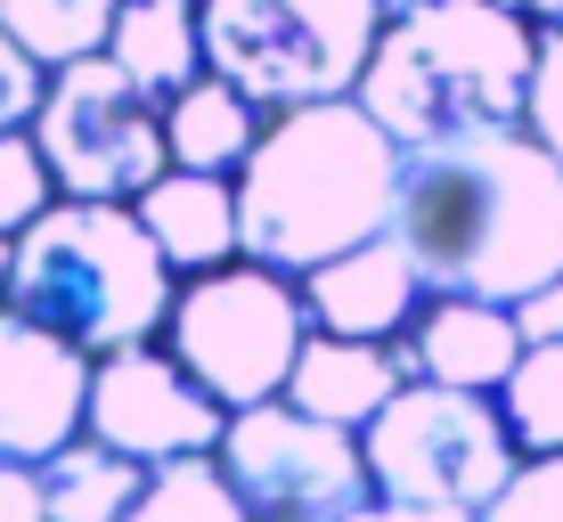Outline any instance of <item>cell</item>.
I'll use <instances>...</instances> for the list:
<instances>
[{"mask_svg":"<svg viewBox=\"0 0 563 522\" xmlns=\"http://www.w3.org/2000/svg\"><path fill=\"white\" fill-rule=\"evenodd\" d=\"M42 90H49V66L0 25V131H33L42 114Z\"/></svg>","mask_w":563,"mask_h":522,"instance_id":"obj_24","label":"cell"},{"mask_svg":"<svg viewBox=\"0 0 563 522\" xmlns=\"http://www.w3.org/2000/svg\"><path fill=\"white\" fill-rule=\"evenodd\" d=\"M400 156L409 147L360 99H319V107L269 114L254 156L238 164L245 262L310 278L319 262L384 237L393 204H400Z\"/></svg>","mask_w":563,"mask_h":522,"instance_id":"obj_2","label":"cell"},{"mask_svg":"<svg viewBox=\"0 0 563 522\" xmlns=\"http://www.w3.org/2000/svg\"><path fill=\"white\" fill-rule=\"evenodd\" d=\"M229 409L188 376L164 343H131V352L90 359V400H82V433L107 449L140 457V466H172V457H212L221 449Z\"/></svg>","mask_w":563,"mask_h":522,"instance_id":"obj_10","label":"cell"},{"mask_svg":"<svg viewBox=\"0 0 563 522\" xmlns=\"http://www.w3.org/2000/svg\"><path fill=\"white\" fill-rule=\"evenodd\" d=\"M9 269H16V237H0V302H9Z\"/></svg>","mask_w":563,"mask_h":522,"instance_id":"obj_30","label":"cell"},{"mask_svg":"<svg viewBox=\"0 0 563 522\" xmlns=\"http://www.w3.org/2000/svg\"><path fill=\"white\" fill-rule=\"evenodd\" d=\"M384 9H417V0H384Z\"/></svg>","mask_w":563,"mask_h":522,"instance_id":"obj_31","label":"cell"},{"mask_svg":"<svg viewBox=\"0 0 563 522\" xmlns=\"http://www.w3.org/2000/svg\"><path fill=\"white\" fill-rule=\"evenodd\" d=\"M384 237L409 254L424 295L522 302L563 278V164L531 123L409 147Z\"/></svg>","mask_w":563,"mask_h":522,"instance_id":"obj_1","label":"cell"},{"mask_svg":"<svg viewBox=\"0 0 563 522\" xmlns=\"http://www.w3.org/2000/svg\"><path fill=\"white\" fill-rule=\"evenodd\" d=\"M114 9H123V0H0V25L57 74V66H74V57L107 49Z\"/></svg>","mask_w":563,"mask_h":522,"instance_id":"obj_19","label":"cell"},{"mask_svg":"<svg viewBox=\"0 0 563 522\" xmlns=\"http://www.w3.org/2000/svg\"><path fill=\"white\" fill-rule=\"evenodd\" d=\"M107 57L147 90L155 107H172L205 66V9L197 0H123L114 9V33H107Z\"/></svg>","mask_w":563,"mask_h":522,"instance_id":"obj_16","label":"cell"},{"mask_svg":"<svg viewBox=\"0 0 563 522\" xmlns=\"http://www.w3.org/2000/svg\"><path fill=\"white\" fill-rule=\"evenodd\" d=\"M33 140H42V156L57 171V197L131 204V197H147V188L172 171L164 107H155L107 49L49 74L42 114H33Z\"/></svg>","mask_w":563,"mask_h":522,"instance_id":"obj_8","label":"cell"},{"mask_svg":"<svg viewBox=\"0 0 563 522\" xmlns=\"http://www.w3.org/2000/svg\"><path fill=\"white\" fill-rule=\"evenodd\" d=\"M0 522H49L42 514V466L0 457Z\"/></svg>","mask_w":563,"mask_h":522,"instance_id":"obj_27","label":"cell"},{"mask_svg":"<svg viewBox=\"0 0 563 522\" xmlns=\"http://www.w3.org/2000/svg\"><path fill=\"white\" fill-rule=\"evenodd\" d=\"M57 204V171L33 131H0V237H25Z\"/></svg>","mask_w":563,"mask_h":522,"instance_id":"obj_22","label":"cell"},{"mask_svg":"<svg viewBox=\"0 0 563 522\" xmlns=\"http://www.w3.org/2000/svg\"><path fill=\"white\" fill-rule=\"evenodd\" d=\"M482 522H563V457H522L515 481L482 507Z\"/></svg>","mask_w":563,"mask_h":522,"instance_id":"obj_23","label":"cell"},{"mask_svg":"<svg viewBox=\"0 0 563 522\" xmlns=\"http://www.w3.org/2000/svg\"><path fill=\"white\" fill-rule=\"evenodd\" d=\"M360 449L376 498H417V507H457V514H482L522 466L498 392H450L424 376L384 400Z\"/></svg>","mask_w":563,"mask_h":522,"instance_id":"obj_7","label":"cell"},{"mask_svg":"<svg viewBox=\"0 0 563 522\" xmlns=\"http://www.w3.org/2000/svg\"><path fill=\"white\" fill-rule=\"evenodd\" d=\"M498 409L522 457H563V343H531L498 384Z\"/></svg>","mask_w":563,"mask_h":522,"instance_id":"obj_21","label":"cell"},{"mask_svg":"<svg viewBox=\"0 0 563 522\" xmlns=\"http://www.w3.org/2000/svg\"><path fill=\"white\" fill-rule=\"evenodd\" d=\"M302 311L319 335H360V343H400L409 335V319L424 311V286L409 254H400L393 237H367L352 254L319 262L302 278Z\"/></svg>","mask_w":563,"mask_h":522,"instance_id":"obj_12","label":"cell"},{"mask_svg":"<svg viewBox=\"0 0 563 522\" xmlns=\"http://www.w3.org/2000/svg\"><path fill=\"white\" fill-rule=\"evenodd\" d=\"M172 295H180V278L155 254V237L140 229L131 204L57 197L42 221L16 237L9 311L49 326V335L74 343L82 359L131 352V343H164Z\"/></svg>","mask_w":563,"mask_h":522,"instance_id":"obj_4","label":"cell"},{"mask_svg":"<svg viewBox=\"0 0 563 522\" xmlns=\"http://www.w3.org/2000/svg\"><path fill=\"white\" fill-rule=\"evenodd\" d=\"M140 229L155 237V254L172 262V278H197V269H221L245 254V229H238V180L229 171H180L172 164L147 197H131Z\"/></svg>","mask_w":563,"mask_h":522,"instance_id":"obj_15","label":"cell"},{"mask_svg":"<svg viewBox=\"0 0 563 522\" xmlns=\"http://www.w3.org/2000/svg\"><path fill=\"white\" fill-rule=\"evenodd\" d=\"M531 74L539 25L507 0H417L384 16L352 99L400 147H433L465 131H515L531 114Z\"/></svg>","mask_w":563,"mask_h":522,"instance_id":"obj_3","label":"cell"},{"mask_svg":"<svg viewBox=\"0 0 563 522\" xmlns=\"http://www.w3.org/2000/svg\"><path fill=\"white\" fill-rule=\"evenodd\" d=\"M205 66L238 82L262 114L352 99L367 49L384 33V0H197Z\"/></svg>","mask_w":563,"mask_h":522,"instance_id":"obj_5","label":"cell"},{"mask_svg":"<svg viewBox=\"0 0 563 522\" xmlns=\"http://www.w3.org/2000/svg\"><path fill=\"white\" fill-rule=\"evenodd\" d=\"M212 457L238 481V498H245L254 522H352L367 498H376L360 433L295 409L286 392L254 400V409H229Z\"/></svg>","mask_w":563,"mask_h":522,"instance_id":"obj_9","label":"cell"},{"mask_svg":"<svg viewBox=\"0 0 563 522\" xmlns=\"http://www.w3.org/2000/svg\"><path fill=\"white\" fill-rule=\"evenodd\" d=\"M522 123L548 140V156L563 164V25L539 33V74H531V114Z\"/></svg>","mask_w":563,"mask_h":522,"instance_id":"obj_25","label":"cell"},{"mask_svg":"<svg viewBox=\"0 0 563 522\" xmlns=\"http://www.w3.org/2000/svg\"><path fill=\"white\" fill-rule=\"evenodd\" d=\"M507 311H515V326H522V352H531V343H563V278L531 286V295L507 302Z\"/></svg>","mask_w":563,"mask_h":522,"instance_id":"obj_26","label":"cell"},{"mask_svg":"<svg viewBox=\"0 0 563 522\" xmlns=\"http://www.w3.org/2000/svg\"><path fill=\"white\" fill-rule=\"evenodd\" d=\"M352 522H482V514H457V507H417V498H367Z\"/></svg>","mask_w":563,"mask_h":522,"instance_id":"obj_28","label":"cell"},{"mask_svg":"<svg viewBox=\"0 0 563 522\" xmlns=\"http://www.w3.org/2000/svg\"><path fill=\"white\" fill-rule=\"evenodd\" d=\"M507 9H515V16H531L539 33H548V25H563V0H507Z\"/></svg>","mask_w":563,"mask_h":522,"instance_id":"obj_29","label":"cell"},{"mask_svg":"<svg viewBox=\"0 0 563 522\" xmlns=\"http://www.w3.org/2000/svg\"><path fill=\"white\" fill-rule=\"evenodd\" d=\"M123 522H254L238 498V481L221 474V457H172L147 466V490Z\"/></svg>","mask_w":563,"mask_h":522,"instance_id":"obj_20","label":"cell"},{"mask_svg":"<svg viewBox=\"0 0 563 522\" xmlns=\"http://www.w3.org/2000/svg\"><path fill=\"white\" fill-rule=\"evenodd\" d=\"M82 400H90V359L0 302V457H16V466L57 457L82 433Z\"/></svg>","mask_w":563,"mask_h":522,"instance_id":"obj_11","label":"cell"},{"mask_svg":"<svg viewBox=\"0 0 563 522\" xmlns=\"http://www.w3.org/2000/svg\"><path fill=\"white\" fill-rule=\"evenodd\" d=\"M262 123H269V114L245 99L238 82L197 74V82L164 107V147H172V164H180V171H229V180H238V164L254 156Z\"/></svg>","mask_w":563,"mask_h":522,"instance_id":"obj_17","label":"cell"},{"mask_svg":"<svg viewBox=\"0 0 563 522\" xmlns=\"http://www.w3.org/2000/svg\"><path fill=\"white\" fill-rule=\"evenodd\" d=\"M400 384H417V367H409L400 343H360V335H319V326H310L295 376H286V400L310 409V417H327V424H343V433H367Z\"/></svg>","mask_w":563,"mask_h":522,"instance_id":"obj_14","label":"cell"},{"mask_svg":"<svg viewBox=\"0 0 563 522\" xmlns=\"http://www.w3.org/2000/svg\"><path fill=\"white\" fill-rule=\"evenodd\" d=\"M400 352L424 384L450 392H498L522 359V326L507 302H474V295H424V311L409 319Z\"/></svg>","mask_w":563,"mask_h":522,"instance_id":"obj_13","label":"cell"},{"mask_svg":"<svg viewBox=\"0 0 563 522\" xmlns=\"http://www.w3.org/2000/svg\"><path fill=\"white\" fill-rule=\"evenodd\" d=\"M310 343V311H302V278L269 262H221L180 278L164 319V352L205 384L221 409H254V400H278L286 376H295Z\"/></svg>","mask_w":563,"mask_h":522,"instance_id":"obj_6","label":"cell"},{"mask_svg":"<svg viewBox=\"0 0 563 522\" xmlns=\"http://www.w3.org/2000/svg\"><path fill=\"white\" fill-rule=\"evenodd\" d=\"M147 490V466L107 441L74 433L57 457H42V514L49 522H123Z\"/></svg>","mask_w":563,"mask_h":522,"instance_id":"obj_18","label":"cell"}]
</instances>
